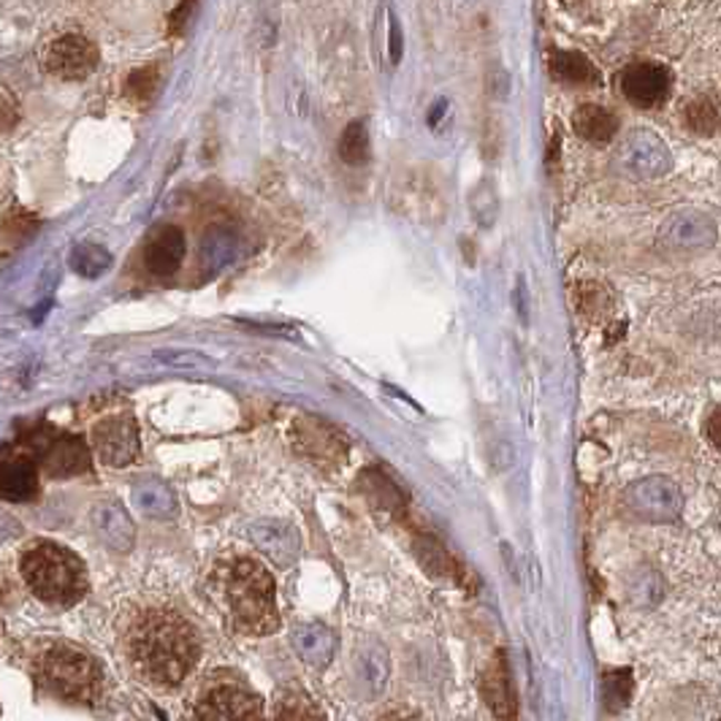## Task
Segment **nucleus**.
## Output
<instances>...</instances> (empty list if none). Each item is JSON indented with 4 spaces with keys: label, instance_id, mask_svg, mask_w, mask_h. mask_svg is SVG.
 Listing matches in <instances>:
<instances>
[{
    "label": "nucleus",
    "instance_id": "26",
    "mask_svg": "<svg viewBox=\"0 0 721 721\" xmlns=\"http://www.w3.org/2000/svg\"><path fill=\"white\" fill-rule=\"evenodd\" d=\"M277 719H323V713L304 694H290L288 700L279 702Z\"/></svg>",
    "mask_w": 721,
    "mask_h": 721
},
{
    "label": "nucleus",
    "instance_id": "18",
    "mask_svg": "<svg viewBox=\"0 0 721 721\" xmlns=\"http://www.w3.org/2000/svg\"><path fill=\"white\" fill-rule=\"evenodd\" d=\"M549 68L553 77L564 85H596L600 73L592 66V60L583 58L581 52H551Z\"/></svg>",
    "mask_w": 721,
    "mask_h": 721
},
{
    "label": "nucleus",
    "instance_id": "30",
    "mask_svg": "<svg viewBox=\"0 0 721 721\" xmlns=\"http://www.w3.org/2000/svg\"><path fill=\"white\" fill-rule=\"evenodd\" d=\"M388 58L391 63L399 66L402 60V52H404V43H402V24L396 20L394 14H388Z\"/></svg>",
    "mask_w": 721,
    "mask_h": 721
},
{
    "label": "nucleus",
    "instance_id": "5",
    "mask_svg": "<svg viewBox=\"0 0 721 721\" xmlns=\"http://www.w3.org/2000/svg\"><path fill=\"white\" fill-rule=\"evenodd\" d=\"M17 445H22L49 477H73L90 470V447L85 439L49 424L28 428Z\"/></svg>",
    "mask_w": 721,
    "mask_h": 721
},
{
    "label": "nucleus",
    "instance_id": "20",
    "mask_svg": "<svg viewBox=\"0 0 721 721\" xmlns=\"http://www.w3.org/2000/svg\"><path fill=\"white\" fill-rule=\"evenodd\" d=\"M372 155V141H369V128H366L364 120L350 122L345 130H342L339 139V158L345 160L347 166H364Z\"/></svg>",
    "mask_w": 721,
    "mask_h": 721
},
{
    "label": "nucleus",
    "instance_id": "22",
    "mask_svg": "<svg viewBox=\"0 0 721 721\" xmlns=\"http://www.w3.org/2000/svg\"><path fill=\"white\" fill-rule=\"evenodd\" d=\"M360 488H364V494L369 496L372 505H377L383 510H394L402 505L399 491H396L394 483H391L383 472L366 470L364 475H360Z\"/></svg>",
    "mask_w": 721,
    "mask_h": 721
},
{
    "label": "nucleus",
    "instance_id": "29",
    "mask_svg": "<svg viewBox=\"0 0 721 721\" xmlns=\"http://www.w3.org/2000/svg\"><path fill=\"white\" fill-rule=\"evenodd\" d=\"M198 9V0H182V3L177 6V9L171 11L169 17V33L171 36H182L185 30H188V24L192 20V14H196Z\"/></svg>",
    "mask_w": 721,
    "mask_h": 721
},
{
    "label": "nucleus",
    "instance_id": "14",
    "mask_svg": "<svg viewBox=\"0 0 721 721\" xmlns=\"http://www.w3.org/2000/svg\"><path fill=\"white\" fill-rule=\"evenodd\" d=\"M185 260V234L177 226H158L145 245V264L152 275L169 277Z\"/></svg>",
    "mask_w": 721,
    "mask_h": 721
},
{
    "label": "nucleus",
    "instance_id": "24",
    "mask_svg": "<svg viewBox=\"0 0 721 721\" xmlns=\"http://www.w3.org/2000/svg\"><path fill=\"white\" fill-rule=\"evenodd\" d=\"M418 556L424 559V564L434 575H451L453 570H456V562L447 556V551L437 543V540H421Z\"/></svg>",
    "mask_w": 721,
    "mask_h": 721
},
{
    "label": "nucleus",
    "instance_id": "4",
    "mask_svg": "<svg viewBox=\"0 0 721 721\" xmlns=\"http://www.w3.org/2000/svg\"><path fill=\"white\" fill-rule=\"evenodd\" d=\"M36 679L49 694L71 705H92L101 698L103 673L98 662L73 645L55 643L36 662Z\"/></svg>",
    "mask_w": 721,
    "mask_h": 721
},
{
    "label": "nucleus",
    "instance_id": "7",
    "mask_svg": "<svg viewBox=\"0 0 721 721\" xmlns=\"http://www.w3.org/2000/svg\"><path fill=\"white\" fill-rule=\"evenodd\" d=\"M626 507L638 515V518L651 521V524H668L681 515L683 496L679 486L670 477L654 475L643 477V481L632 483L624 494Z\"/></svg>",
    "mask_w": 721,
    "mask_h": 721
},
{
    "label": "nucleus",
    "instance_id": "10",
    "mask_svg": "<svg viewBox=\"0 0 721 721\" xmlns=\"http://www.w3.org/2000/svg\"><path fill=\"white\" fill-rule=\"evenodd\" d=\"M196 717L213 721L260 719L264 717V705H260V700L253 692L239 687V683H217L198 702Z\"/></svg>",
    "mask_w": 721,
    "mask_h": 721
},
{
    "label": "nucleus",
    "instance_id": "12",
    "mask_svg": "<svg viewBox=\"0 0 721 721\" xmlns=\"http://www.w3.org/2000/svg\"><path fill=\"white\" fill-rule=\"evenodd\" d=\"M296 451L328 467H339L347 458V439L337 428L323 424L320 418H298L294 426Z\"/></svg>",
    "mask_w": 721,
    "mask_h": 721
},
{
    "label": "nucleus",
    "instance_id": "28",
    "mask_svg": "<svg viewBox=\"0 0 721 721\" xmlns=\"http://www.w3.org/2000/svg\"><path fill=\"white\" fill-rule=\"evenodd\" d=\"M36 228H39V220H36L33 215H30V213H14L9 217V220H6L3 231L9 234L14 241H20L28 234H33Z\"/></svg>",
    "mask_w": 721,
    "mask_h": 721
},
{
    "label": "nucleus",
    "instance_id": "6",
    "mask_svg": "<svg viewBox=\"0 0 721 721\" xmlns=\"http://www.w3.org/2000/svg\"><path fill=\"white\" fill-rule=\"evenodd\" d=\"M101 63V49L79 30H63L41 43V68L60 82H82Z\"/></svg>",
    "mask_w": 721,
    "mask_h": 721
},
{
    "label": "nucleus",
    "instance_id": "25",
    "mask_svg": "<svg viewBox=\"0 0 721 721\" xmlns=\"http://www.w3.org/2000/svg\"><path fill=\"white\" fill-rule=\"evenodd\" d=\"M632 698V673L630 670H615V673L605 675V702L611 708L626 705V700Z\"/></svg>",
    "mask_w": 721,
    "mask_h": 721
},
{
    "label": "nucleus",
    "instance_id": "13",
    "mask_svg": "<svg viewBox=\"0 0 721 721\" xmlns=\"http://www.w3.org/2000/svg\"><path fill=\"white\" fill-rule=\"evenodd\" d=\"M250 537L264 556H269L271 562L279 564V567H288L298 559V551H302V540H298V532L288 521L279 518H264L258 524L250 526Z\"/></svg>",
    "mask_w": 721,
    "mask_h": 721
},
{
    "label": "nucleus",
    "instance_id": "3",
    "mask_svg": "<svg viewBox=\"0 0 721 721\" xmlns=\"http://www.w3.org/2000/svg\"><path fill=\"white\" fill-rule=\"evenodd\" d=\"M223 589L234 619L250 635H269L279 626L275 577L255 559H234L223 573Z\"/></svg>",
    "mask_w": 721,
    "mask_h": 721
},
{
    "label": "nucleus",
    "instance_id": "15",
    "mask_svg": "<svg viewBox=\"0 0 721 721\" xmlns=\"http://www.w3.org/2000/svg\"><path fill=\"white\" fill-rule=\"evenodd\" d=\"M298 659L304 664H309L313 670H323L332 664L334 654H337V638L320 621H309V624H298L290 635Z\"/></svg>",
    "mask_w": 721,
    "mask_h": 721
},
{
    "label": "nucleus",
    "instance_id": "21",
    "mask_svg": "<svg viewBox=\"0 0 721 721\" xmlns=\"http://www.w3.org/2000/svg\"><path fill=\"white\" fill-rule=\"evenodd\" d=\"M683 120L692 134L698 136H713L719 130V101L713 96H700L694 101H689Z\"/></svg>",
    "mask_w": 721,
    "mask_h": 721
},
{
    "label": "nucleus",
    "instance_id": "9",
    "mask_svg": "<svg viewBox=\"0 0 721 721\" xmlns=\"http://www.w3.org/2000/svg\"><path fill=\"white\" fill-rule=\"evenodd\" d=\"M92 445L109 467H128L139 456V428L134 415H111L92 428Z\"/></svg>",
    "mask_w": 721,
    "mask_h": 721
},
{
    "label": "nucleus",
    "instance_id": "27",
    "mask_svg": "<svg viewBox=\"0 0 721 721\" xmlns=\"http://www.w3.org/2000/svg\"><path fill=\"white\" fill-rule=\"evenodd\" d=\"M17 120H20V103L0 85V134H9L17 126Z\"/></svg>",
    "mask_w": 721,
    "mask_h": 721
},
{
    "label": "nucleus",
    "instance_id": "23",
    "mask_svg": "<svg viewBox=\"0 0 721 721\" xmlns=\"http://www.w3.org/2000/svg\"><path fill=\"white\" fill-rule=\"evenodd\" d=\"M158 85H160V68L155 63L141 66V68H136V71L128 77L126 96L134 103H147V101H152Z\"/></svg>",
    "mask_w": 721,
    "mask_h": 721
},
{
    "label": "nucleus",
    "instance_id": "16",
    "mask_svg": "<svg viewBox=\"0 0 721 721\" xmlns=\"http://www.w3.org/2000/svg\"><path fill=\"white\" fill-rule=\"evenodd\" d=\"M483 700L488 702V708L494 711L496 719H515L518 708H515V692L513 683H510V668L505 662V654L496 651L491 664L483 673Z\"/></svg>",
    "mask_w": 721,
    "mask_h": 721
},
{
    "label": "nucleus",
    "instance_id": "1",
    "mask_svg": "<svg viewBox=\"0 0 721 721\" xmlns=\"http://www.w3.org/2000/svg\"><path fill=\"white\" fill-rule=\"evenodd\" d=\"M130 656L139 673L158 687H177L198 662V638L182 615L152 611L130 632Z\"/></svg>",
    "mask_w": 721,
    "mask_h": 721
},
{
    "label": "nucleus",
    "instance_id": "8",
    "mask_svg": "<svg viewBox=\"0 0 721 721\" xmlns=\"http://www.w3.org/2000/svg\"><path fill=\"white\" fill-rule=\"evenodd\" d=\"M41 488V470L22 445L0 451V500L33 502Z\"/></svg>",
    "mask_w": 721,
    "mask_h": 721
},
{
    "label": "nucleus",
    "instance_id": "19",
    "mask_svg": "<svg viewBox=\"0 0 721 721\" xmlns=\"http://www.w3.org/2000/svg\"><path fill=\"white\" fill-rule=\"evenodd\" d=\"M358 668H360V675H364V683L369 687V692L381 694L385 689V681H388V670H391L388 651L383 649V643L369 640V643L360 645Z\"/></svg>",
    "mask_w": 721,
    "mask_h": 721
},
{
    "label": "nucleus",
    "instance_id": "2",
    "mask_svg": "<svg viewBox=\"0 0 721 721\" xmlns=\"http://www.w3.org/2000/svg\"><path fill=\"white\" fill-rule=\"evenodd\" d=\"M20 573L30 592L47 605L71 608L87 594L85 562L52 540H36L22 551Z\"/></svg>",
    "mask_w": 721,
    "mask_h": 721
},
{
    "label": "nucleus",
    "instance_id": "11",
    "mask_svg": "<svg viewBox=\"0 0 721 721\" xmlns=\"http://www.w3.org/2000/svg\"><path fill=\"white\" fill-rule=\"evenodd\" d=\"M670 71L659 63H632L621 73V92L638 109H656L670 96Z\"/></svg>",
    "mask_w": 721,
    "mask_h": 721
},
{
    "label": "nucleus",
    "instance_id": "17",
    "mask_svg": "<svg viewBox=\"0 0 721 721\" xmlns=\"http://www.w3.org/2000/svg\"><path fill=\"white\" fill-rule=\"evenodd\" d=\"M573 128L581 139L594 141V145H608L615 136V130H619V120H615L613 111H608L605 107L583 103L573 115Z\"/></svg>",
    "mask_w": 721,
    "mask_h": 721
},
{
    "label": "nucleus",
    "instance_id": "31",
    "mask_svg": "<svg viewBox=\"0 0 721 721\" xmlns=\"http://www.w3.org/2000/svg\"><path fill=\"white\" fill-rule=\"evenodd\" d=\"M708 437H711V443L719 447V409H713L711 418H708Z\"/></svg>",
    "mask_w": 721,
    "mask_h": 721
}]
</instances>
